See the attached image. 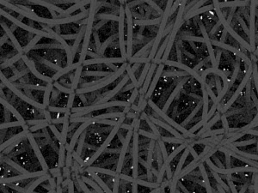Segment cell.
<instances>
[{
	"label": "cell",
	"instance_id": "6da1fadb",
	"mask_svg": "<svg viewBox=\"0 0 258 193\" xmlns=\"http://www.w3.org/2000/svg\"><path fill=\"white\" fill-rule=\"evenodd\" d=\"M163 68H164V65L163 64H160V65H157V70L155 71V73L153 75V77H152V82H151V84H150L149 88H148L146 94L145 95V98L146 100H149V99L152 98V95H153V93L155 91V88H157V83H158V82L160 80V77H161L163 71Z\"/></svg>",
	"mask_w": 258,
	"mask_h": 193
},
{
	"label": "cell",
	"instance_id": "7a4b0ae2",
	"mask_svg": "<svg viewBox=\"0 0 258 193\" xmlns=\"http://www.w3.org/2000/svg\"><path fill=\"white\" fill-rule=\"evenodd\" d=\"M22 126H16V127L6 128V129H1V144L4 143L5 141L10 139L12 137L17 135L23 131V127Z\"/></svg>",
	"mask_w": 258,
	"mask_h": 193
},
{
	"label": "cell",
	"instance_id": "3957f363",
	"mask_svg": "<svg viewBox=\"0 0 258 193\" xmlns=\"http://www.w3.org/2000/svg\"><path fill=\"white\" fill-rule=\"evenodd\" d=\"M157 65L152 64V63L151 67H150V69H149V71H148V73H147L146 77V80H145L144 83H143V86H142L140 88H139V95H146L147 90H148V88H149V86H150V84H151V82H152V80L153 75H154L156 70H157Z\"/></svg>",
	"mask_w": 258,
	"mask_h": 193
},
{
	"label": "cell",
	"instance_id": "277c9868",
	"mask_svg": "<svg viewBox=\"0 0 258 193\" xmlns=\"http://www.w3.org/2000/svg\"><path fill=\"white\" fill-rule=\"evenodd\" d=\"M0 101H1V104H2L3 106H5V107H7V108L10 110V112L14 114V116L16 118V119H17L18 121H20L22 125H26L25 118L22 116V114L17 111V109H16L15 107H13V106L10 104V102L7 101H6L5 99H4V98H1V99H0Z\"/></svg>",
	"mask_w": 258,
	"mask_h": 193
},
{
	"label": "cell",
	"instance_id": "5b68a950",
	"mask_svg": "<svg viewBox=\"0 0 258 193\" xmlns=\"http://www.w3.org/2000/svg\"><path fill=\"white\" fill-rule=\"evenodd\" d=\"M84 172H85V171H84ZM86 173H88V175H86V176H89V177H91V178H93V179L96 181V183L98 184V185L101 186V188H102V190L104 191V192H113L111 189L109 188V187L107 185V184L104 182V180H103L101 177H99V176H98V174H97V173H88V172H86Z\"/></svg>",
	"mask_w": 258,
	"mask_h": 193
},
{
	"label": "cell",
	"instance_id": "8992f818",
	"mask_svg": "<svg viewBox=\"0 0 258 193\" xmlns=\"http://www.w3.org/2000/svg\"><path fill=\"white\" fill-rule=\"evenodd\" d=\"M151 65H152L151 62L145 64L144 68H143V70H142L141 71V74H140V76H139V79H138V84H137L136 86V88H138V89L140 88L143 86V83H144V82L146 80V77L147 73H148L149 69H150V67H151Z\"/></svg>",
	"mask_w": 258,
	"mask_h": 193
},
{
	"label": "cell",
	"instance_id": "52a82bcc",
	"mask_svg": "<svg viewBox=\"0 0 258 193\" xmlns=\"http://www.w3.org/2000/svg\"><path fill=\"white\" fill-rule=\"evenodd\" d=\"M66 149L64 144L60 143V152H59V165L58 167L60 168H63L66 167Z\"/></svg>",
	"mask_w": 258,
	"mask_h": 193
},
{
	"label": "cell",
	"instance_id": "ba28073f",
	"mask_svg": "<svg viewBox=\"0 0 258 193\" xmlns=\"http://www.w3.org/2000/svg\"><path fill=\"white\" fill-rule=\"evenodd\" d=\"M53 83H47V85L46 87V90L44 92V96H43V106L46 108H47L49 106V101H50V96L52 89H53Z\"/></svg>",
	"mask_w": 258,
	"mask_h": 193
},
{
	"label": "cell",
	"instance_id": "9c48e42d",
	"mask_svg": "<svg viewBox=\"0 0 258 193\" xmlns=\"http://www.w3.org/2000/svg\"><path fill=\"white\" fill-rule=\"evenodd\" d=\"M83 70H84V66L80 65L78 66L75 71V76H74V80L72 82V87H71V88L73 90H76L77 88H78V84H79V81L81 79Z\"/></svg>",
	"mask_w": 258,
	"mask_h": 193
},
{
	"label": "cell",
	"instance_id": "30bf717a",
	"mask_svg": "<svg viewBox=\"0 0 258 193\" xmlns=\"http://www.w3.org/2000/svg\"><path fill=\"white\" fill-rule=\"evenodd\" d=\"M256 142H257V136H255L253 138H250V139L243 140V141H236V142H231V143H232L233 146H235V147H237V148H239V147H244V146H248V145H251V144L256 143Z\"/></svg>",
	"mask_w": 258,
	"mask_h": 193
},
{
	"label": "cell",
	"instance_id": "8fae6325",
	"mask_svg": "<svg viewBox=\"0 0 258 193\" xmlns=\"http://www.w3.org/2000/svg\"><path fill=\"white\" fill-rule=\"evenodd\" d=\"M41 38H42V36L41 35H36L34 38H33V40L27 45V46H25V47H23V54H27V53H29V52L34 48V46H36V44L39 42V41H41Z\"/></svg>",
	"mask_w": 258,
	"mask_h": 193
},
{
	"label": "cell",
	"instance_id": "7c38bea8",
	"mask_svg": "<svg viewBox=\"0 0 258 193\" xmlns=\"http://www.w3.org/2000/svg\"><path fill=\"white\" fill-rule=\"evenodd\" d=\"M163 141L164 142H168V143H175V144H182L184 142V140L182 139H179L177 137L171 136V137H160Z\"/></svg>",
	"mask_w": 258,
	"mask_h": 193
},
{
	"label": "cell",
	"instance_id": "4fadbf2b",
	"mask_svg": "<svg viewBox=\"0 0 258 193\" xmlns=\"http://www.w3.org/2000/svg\"><path fill=\"white\" fill-rule=\"evenodd\" d=\"M53 84V86L55 87L56 88H58V89L60 92H62V93H65V94H67V95H71L72 93H75V90L64 87L63 85H61L60 83L58 81H54Z\"/></svg>",
	"mask_w": 258,
	"mask_h": 193
},
{
	"label": "cell",
	"instance_id": "5bb4252c",
	"mask_svg": "<svg viewBox=\"0 0 258 193\" xmlns=\"http://www.w3.org/2000/svg\"><path fill=\"white\" fill-rule=\"evenodd\" d=\"M126 72H127V76H129V79H130V81L132 82V84L135 86V88H136L137 84H138V80H137L136 76H135V75L133 74V72H132V71L131 69V65H130V64L128 63L127 65V68H126Z\"/></svg>",
	"mask_w": 258,
	"mask_h": 193
},
{
	"label": "cell",
	"instance_id": "9a60e30c",
	"mask_svg": "<svg viewBox=\"0 0 258 193\" xmlns=\"http://www.w3.org/2000/svg\"><path fill=\"white\" fill-rule=\"evenodd\" d=\"M47 122L46 118H34V119H29V120H26V125L28 126H33V125H40V124H43V123Z\"/></svg>",
	"mask_w": 258,
	"mask_h": 193
},
{
	"label": "cell",
	"instance_id": "2e32d148",
	"mask_svg": "<svg viewBox=\"0 0 258 193\" xmlns=\"http://www.w3.org/2000/svg\"><path fill=\"white\" fill-rule=\"evenodd\" d=\"M22 124L20 121H13V122L1 123L0 128L1 129H6V128L16 127V126H22Z\"/></svg>",
	"mask_w": 258,
	"mask_h": 193
},
{
	"label": "cell",
	"instance_id": "e0dca14e",
	"mask_svg": "<svg viewBox=\"0 0 258 193\" xmlns=\"http://www.w3.org/2000/svg\"><path fill=\"white\" fill-rule=\"evenodd\" d=\"M157 142H158V144H159V147H160L161 152H162L163 159V161H164V160L168 157V153L166 147H165V142H163L161 138H159V139L157 140Z\"/></svg>",
	"mask_w": 258,
	"mask_h": 193
},
{
	"label": "cell",
	"instance_id": "ac0fdd59",
	"mask_svg": "<svg viewBox=\"0 0 258 193\" xmlns=\"http://www.w3.org/2000/svg\"><path fill=\"white\" fill-rule=\"evenodd\" d=\"M139 135H142V136H145V137H148V138H151V139H154V140H158L159 139V137H157V136H156L153 132H150V131H144V130H141V129H139Z\"/></svg>",
	"mask_w": 258,
	"mask_h": 193
},
{
	"label": "cell",
	"instance_id": "d6986e66",
	"mask_svg": "<svg viewBox=\"0 0 258 193\" xmlns=\"http://www.w3.org/2000/svg\"><path fill=\"white\" fill-rule=\"evenodd\" d=\"M96 123L101 124V125H106L115 126L117 124V120H114V119H110V118H107V119H98V120H96Z\"/></svg>",
	"mask_w": 258,
	"mask_h": 193
},
{
	"label": "cell",
	"instance_id": "ffe728a7",
	"mask_svg": "<svg viewBox=\"0 0 258 193\" xmlns=\"http://www.w3.org/2000/svg\"><path fill=\"white\" fill-rule=\"evenodd\" d=\"M49 125H50L49 123L46 122V123H43V124H40V125H33V126L29 127V131L36 132L37 131H40V130H42V129H44V128L49 126Z\"/></svg>",
	"mask_w": 258,
	"mask_h": 193
},
{
	"label": "cell",
	"instance_id": "44dd1931",
	"mask_svg": "<svg viewBox=\"0 0 258 193\" xmlns=\"http://www.w3.org/2000/svg\"><path fill=\"white\" fill-rule=\"evenodd\" d=\"M47 109L50 111L51 112H59V113H66L67 112V110L69 108L67 107H51L48 106Z\"/></svg>",
	"mask_w": 258,
	"mask_h": 193
},
{
	"label": "cell",
	"instance_id": "7402d4cb",
	"mask_svg": "<svg viewBox=\"0 0 258 193\" xmlns=\"http://www.w3.org/2000/svg\"><path fill=\"white\" fill-rule=\"evenodd\" d=\"M120 173H116V175L114 177V185H113V192H119V185H120Z\"/></svg>",
	"mask_w": 258,
	"mask_h": 193
},
{
	"label": "cell",
	"instance_id": "603a6c76",
	"mask_svg": "<svg viewBox=\"0 0 258 193\" xmlns=\"http://www.w3.org/2000/svg\"><path fill=\"white\" fill-rule=\"evenodd\" d=\"M48 173H50L51 175H52V177L57 178L58 176H60V175H62V168H60L59 167H56V168H49V170H48Z\"/></svg>",
	"mask_w": 258,
	"mask_h": 193
},
{
	"label": "cell",
	"instance_id": "cb8c5ba5",
	"mask_svg": "<svg viewBox=\"0 0 258 193\" xmlns=\"http://www.w3.org/2000/svg\"><path fill=\"white\" fill-rule=\"evenodd\" d=\"M72 161H73V155H72V151H66V167L71 168V166H72Z\"/></svg>",
	"mask_w": 258,
	"mask_h": 193
},
{
	"label": "cell",
	"instance_id": "d4e9b609",
	"mask_svg": "<svg viewBox=\"0 0 258 193\" xmlns=\"http://www.w3.org/2000/svg\"><path fill=\"white\" fill-rule=\"evenodd\" d=\"M203 125H204V123H203L202 120H201V121L196 123L195 125H194L192 127L189 128V129L187 130V131L190 132V133H195V132L198 131L202 127Z\"/></svg>",
	"mask_w": 258,
	"mask_h": 193
},
{
	"label": "cell",
	"instance_id": "484cf974",
	"mask_svg": "<svg viewBox=\"0 0 258 193\" xmlns=\"http://www.w3.org/2000/svg\"><path fill=\"white\" fill-rule=\"evenodd\" d=\"M205 4H206V1H197V3L195 4V5L193 6L192 8L190 9V10L187 11V13L185 14V15H187V14H190V13H192L193 11H194V10H198V9H200L201 7H202L203 5H205Z\"/></svg>",
	"mask_w": 258,
	"mask_h": 193
},
{
	"label": "cell",
	"instance_id": "4316f807",
	"mask_svg": "<svg viewBox=\"0 0 258 193\" xmlns=\"http://www.w3.org/2000/svg\"><path fill=\"white\" fill-rule=\"evenodd\" d=\"M49 128L51 129V131H53V133L54 134V136H55L60 141L61 139V132L56 128V126L54 125H49Z\"/></svg>",
	"mask_w": 258,
	"mask_h": 193
},
{
	"label": "cell",
	"instance_id": "83f0119b",
	"mask_svg": "<svg viewBox=\"0 0 258 193\" xmlns=\"http://www.w3.org/2000/svg\"><path fill=\"white\" fill-rule=\"evenodd\" d=\"M76 97V93H72L71 95H69V98H68V102H67V108L71 109L73 107V103H74V100Z\"/></svg>",
	"mask_w": 258,
	"mask_h": 193
},
{
	"label": "cell",
	"instance_id": "f1b7e54d",
	"mask_svg": "<svg viewBox=\"0 0 258 193\" xmlns=\"http://www.w3.org/2000/svg\"><path fill=\"white\" fill-rule=\"evenodd\" d=\"M220 120H221V122H222L223 128L225 130V131H227L228 129H229V124H228L227 118L225 117V114H221Z\"/></svg>",
	"mask_w": 258,
	"mask_h": 193
},
{
	"label": "cell",
	"instance_id": "f546056e",
	"mask_svg": "<svg viewBox=\"0 0 258 193\" xmlns=\"http://www.w3.org/2000/svg\"><path fill=\"white\" fill-rule=\"evenodd\" d=\"M89 57V58H86V59H91V58H103L102 56H101V55H99V54H97V53H96V52H91V51H88V52H87V56H86V58H88Z\"/></svg>",
	"mask_w": 258,
	"mask_h": 193
},
{
	"label": "cell",
	"instance_id": "4dcf8cb0",
	"mask_svg": "<svg viewBox=\"0 0 258 193\" xmlns=\"http://www.w3.org/2000/svg\"><path fill=\"white\" fill-rule=\"evenodd\" d=\"M120 178L121 179H124L126 181H129V182H132L133 181V177L132 175H127V174H125V173H120Z\"/></svg>",
	"mask_w": 258,
	"mask_h": 193
},
{
	"label": "cell",
	"instance_id": "1f68e13d",
	"mask_svg": "<svg viewBox=\"0 0 258 193\" xmlns=\"http://www.w3.org/2000/svg\"><path fill=\"white\" fill-rule=\"evenodd\" d=\"M44 116H45V118L46 119V121L49 123L51 125V120H52V115H51V112L47 109V108H46V109H44Z\"/></svg>",
	"mask_w": 258,
	"mask_h": 193
},
{
	"label": "cell",
	"instance_id": "d6a6232c",
	"mask_svg": "<svg viewBox=\"0 0 258 193\" xmlns=\"http://www.w3.org/2000/svg\"><path fill=\"white\" fill-rule=\"evenodd\" d=\"M75 191V189H74V182L73 180L71 179L70 181V183L68 184L67 185V192H74Z\"/></svg>",
	"mask_w": 258,
	"mask_h": 193
},
{
	"label": "cell",
	"instance_id": "836d02e7",
	"mask_svg": "<svg viewBox=\"0 0 258 193\" xmlns=\"http://www.w3.org/2000/svg\"><path fill=\"white\" fill-rule=\"evenodd\" d=\"M130 110H131V107H125L124 108H123V113L124 114H127V112H130Z\"/></svg>",
	"mask_w": 258,
	"mask_h": 193
}]
</instances>
